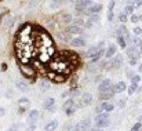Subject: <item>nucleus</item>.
<instances>
[{
  "label": "nucleus",
  "instance_id": "f257e3e1",
  "mask_svg": "<svg viewBox=\"0 0 142 131\" xmlns=\"http://www.w3.org/2000/svg\"><path fill=\"white\" fill-rule=\"evenodd\" d=\"M70 68H72L70 62L63 52H61L60 55L55 57L50 62V69H51V72H55V73H63L68 76L70 73Z\"/></svg>",
  "mask_w": 142,
  "mask_h": 131
},
{
  "label": "nucleus",
  "instance_id": "f03ea898",
  "mask_svg": "<svg viewBox=\"0 0 142 131\" xmlns=\"http://www.w3.org/2000/svg\"><path fill=\"white\" fill-rule=\"evenodd\" d=\"M19 70H21V73L28 77V79H35L36 77V69L33 66H31L29 64H22V62H19Z\"/></svg>",
  "mask_w": 142,
  "mask_h": 131
},
{
  "label": "nucleus",
  "instance_id": "7ed1b4c3",
  "mask_svg": "<svg viewBox=\"0 0 142 131\" xmlns=\"http://www.w3.org/2000/svg\"><path fill=\"white\" fill-rule=\"evenodd\" d=\"M95 124H97V127H101V128L109 127V126H110V120H109V116H108V112L98 113V116L95 117Z\"/></svg>",
  "mask_w": 142,
  "mask_h": 131
},
{
  "label": "nucleus",
  "instance_id": "20e7f679",
  "mask_svg": "<svg viewBox=\"0 0 142 131\" xmlns=\"http://www.w3.org/2000/svg\"><path fill=\"white\" fill-rule=\"evenodd\" d=\"M63 54L68 57V59H69L72 66H77V65H79L80 59H79V55H77V54H75V52H72V51H63Z\"/></svg>",
  "mask_w": 142,
  "mask_h": 131
},
{
  "label": "nucleus",
  "instance_id": "39448f33",
  "mask_svg": "<svg viewBox=\"0 0 142 131\" xmlns=\"http://www.w3.org/2000/svg\"><path fill=\"white\" fill-rule=\"evenodd\" d=\"M91 128V120L90 119H86L83 120V122H80L79 124L75 127V131H88Z\"/></svg>",
  "mask_w": 142,
  "mask_h": 131
},
{
  "label": "nucleus",
  "instance_id": "423d86ee",
  "mask_svg": "<svg viewBox=\"0 0 142 131\" xmlns=\"http://www.w3.org/2000/svg\"><path fill=\"white\" fill-rule=\"evenodd\" d=\"M91 102H92V95L88 94V93H84L81 95V98H80L79 106H80V108H84V106H88Z\"/></svg>",
  "mask_w": 142,
  "mask_h": 131
},
{
  "label": "nucleus",
  "instance_id": "0eeeda50",
  "mask_svg": "<svg viewBox=\"0 0 142 131\" xmlns=\"http://www.w3.org/2000/svg\"><path fill=\"white\" fill-rule=\"evenodd\" d=\"M50 79L54 81V83H65V81H66V75H63V73H55V72H51Z\"/></svg>",
  "mask_w": 142,
  "mask_h": 131
},
{
  "label": "nucleus",
  "instance_id": "6e6552de",
  "mask_svg": "<svg viewBox=\"0 0 142 131\" xmlns=\"http://www.w3.org/2000/svg\"><path fill=\"white\" fill-rule=\"evenodd\" d=\"M91 6V0H76V10L77 11H84L86 7Z\"/></svg>",
  "mask_w": 142,
  "mask_h": 131
},
{
  "label": "nucleus",
  "instance_id": "1a4fd4ad",
  "mask_svg": "<svg viewBox=\"0 0 142 131\" xmlns=\"http://www.w3.org/2000/svg\"><path fill=\"white\" fill-rule=\"evenodd\" d=\"M81 31H83V28L80 25H77V23H75V22L66 28V32L70 33V35H79V33H81Z\"/></svg>",
  "mask_w": 142,
  "mask_h": 131
},
{
  "label": "nucleus",
  "instance_id": "9d476101",
  "mask_svg": "<svg viewBox=\"0 0 142 131\" xmlns=\"http://www.w3.org/2000/svg\"><path fill=\"white\" fill-rule=\"evenodd\" d=\"M116 93H115V88L112 87V88H109V90H106V91H102V93H99V99H102V101H106V99H109V98H112Z\"/></svg>",
  "mask_w": 142,
  "mask_h": 131
},
{
  "label": "nucleus",
  "instance_id": "9b49d317",
  "mask_svg": "<svg viewBox=\"0 0 142 131\" xmlns=\"http://www.w3.org/2000/svg\"><path fill=\"white\" fill-rule=\"evenodd\" d=\"M117 35H119V36H123L127 41H130V40H131V37H130V32H128V29H127L124 25H121L119 29H117Z\"/></svg>",
  "mask_w": 142,
  "mask_h": 131
},
{
  "label": "nucleus",
  "instance_id": "f8f14e48",
  "mask_svg": "<svg viewBox=\"0 0 142 131\" xmlns=\"http://www.w3.org/2000/svg\"><path fill=\"white\" fill-rule=\"evenodd\" d=\"M126 52H127V57H130V59H131V58H137V59H138V58H139V51L137 50L135 46L128 47Z\"/></svg>",
  "mask_w": 142,
  "mask_h": 131
},
{
  "label": "nucleus",
  "instance_id": "ddd939ff",
  "mask_svg": "<svg viewBox=\"0 0 142 131\" xmlns=\"http://www.w3.org/2000/svg\"><path fill=\"white\" fill-rule=\"evenodd\" d=\"M39 119V112L36 109H33L29 112V116H28V124H36V120Z\"/></svg>",
  "mask_w": 142,
  "mask_h": 131
},
{
  "label": "nucleus",
  "instance_id": "4468645a",
  "mask_svg": "<svg viewBox=\"0 0 142 131\" xmlns=\"http://www.w3.org/2000/svg\"><path fill=\"white\" fill-rule=\"evenodd\" d=\"M109 88H112V81H110V79L102 80L101 84H99V87H98L99 93H102V91H106V90H109Z\"/></svg>",
  "mask_w": 142,
  "mask_h": 131
},
{
  "label": "nucleus",
  "instance_id": "2eb2a0df",
  "mask_svg": "<svg viewBox=\"0 0 142 131\" xmlns=\"http://www.w3.org/2000/svg\"><path fill=\"white\" fill-rule=\"evenodd\" d=\"M121 64H123V57H121V55H116L113 58V61L110 62V68H113V69H119V68L121 66Z\"/></svg>",
  "mask_w": 142,
  "mask_h": 131
},
{
  "label": "nucleus",
  "instance_id": "dca6fc26",
  "mask_svg": "<svg viewBox=\"0 0 142 131\" xmlns=\"http://www.w3.org/2000/svg\"><path fill=\"white\" fill-rule=\"evenodd\" d=\"M18 105H19V110L23 112L25 109H28L29 106H31V101H29L28 98H21L18 101Z\"/></svg>",
  "mask_w": 142,
  "mask_h": 131
},
{
  "label": "nucleus",
  "instance_id": "f3484780",
  "mask_svg": "<svg viewBox=\"0 0 142 131\" xmlns=\"http://www.w3.org/2000/svg\"><path fill=\"white\" fill-rule=\"evenodd\" d=\"M15 86H17V88L21 91V93H26V91H29V84L25 83V81H22V80L17 81Z\"/></svg>",
  "mask_w": 142,
  "mask_h": 131
},
{
  "label": "nucleus",
  "instance_id": "a211bd4d",
  "mask_svg": "<svg viewBox=\"0 0 142 131\" xmlns=\"http://www.w3.org/2000/svg\"><path fill=\"white\" fill-rule=\"evenodd\" d=\"M70 46H73V47H84L86 46V40L84 39H81V37H76V39H73V40L70 41Z\"/></svg>",
  "mask_w": 142,
  "mask_h": 131
},
{
  "label": "nucleus",
  "instance_id": "6ab92c4d",
  "mask_svg": "<svg viewBox=\"0 0 142 131\" xmlns=\"http://www.w3.org/2000/svg\"><path fill=\"white\" fill-rule=\"evenodd\" d=\"M113 88H115V93H116V94H120V93H123L127 87H126V83H124V81H119V83H116V84L113 86Z\"/></svg>",
  "mask_w": 142,
  "mask_h": 131
},
{
  "label": "nucleus",
  "instance_id": "aec40b11",
  "mask_svg": "<svg viewBox=\"0 0 142 131\" xmlns=\"http://www.w3.org/2000/svg\"><path fill=\"white\" fill-rule=\"evenodd\" d=\"M57 127H58V122L57 120H51L50 123H47L44 126V130L46 131H54V130H57Z\"/></svg>",
  "mask_w": 142,
  "mask_h": 131
},
{
  "label": "nucleus",
  "instance_id": "412c9836",
  "mask_svg": "<svg viewBox=\"0 0 142 131\" xmlns=\"http://www.w3.org/2000/svg\"><path fill=\"white\" fill-rule=\"evenodd\" d=\"M101 10H102V4H91L88 8V13L90 14H98Z\"/></svg>",
  "mask_w": 142,
  "mask_h": 131
},
{
  "label": "nucleus",
  "instance_id": "4be33fe9",
  "mask_svg": "<svg viewBox=\"0 0 142 131\" xmlns=\"http://www.w3.org/2000/svg\"><path fill=\"white\" fill-rule=\"evenodd\" d=\"M54 104H55V99L54 98H47L44 102H43V108L44 109H51L54 106Z\"/></svg>",
  "mask_w": 142,
  "mask_h": 131
},
{
  "label": "nucleus",
  "instance_id": "5701e85b",
  "mask_svg": "<svg viewBox=\"0 0 142 131\" xmlns=\"http://www.w3.org/2000/svg\"><path fill=\"white\" fill-rule=\"evenodd\" d=\"M116 54V46L115 44H112V46H109V48H108V51H106V54H105V57L109 59V58H112Z\"/></svg>",
  "mask_w": 142,
  "mask_h": 131
},
{
  "label": "nucleus",
  "instance_id": "b1692460",
  "mask_svg": "<svg viewBox=\"0 0 142 131\" xmlns=\"http://www.w3.org/2000/svg\"><path fill=\"white\" fill-rule=\"evenodd\" d=\"M101 106H102V109H104V112H110V110H113V108H115L113 105L106 102V101H104V102L101 104Z\"/></svg>",
  "mask_w": 142,
  "mask_h": 131
},
{
  "label": "nucleus",
  "instance_id": "393cba45",
  "mask_svg": "<svg viewBox=\"0 0 142 131\" xmlns=\"http://www.w3.org/2000/svg\"><path fill=\"white\" fill-rule=\"evenodd\" d=\"M117 44H119L121 48H126L127 47V40L123 36H117Z\"/></svg>",
  "mask_w": 142,
  "mask_h": 131
},
{
  "label": "nucleus",
  "instance_id": "a878e982",
  "mask_svg": "<svg viewBox=\"0 0 142 131\" xmlns=\"http://www.w3.org/2000/svg\"><path fill=\"white\" fill-rule=\"evenodd\" d=\"M73 106H75V101L73 99H68L65 104H63V110H68V109H70V108H73Z\"/></svg>",
  "mask_w": 142,
  "mask_h": 131
},
{
  "label": "nucleus",
  "instance_id": "bb28decb",
  "mask_svg": "<svg viewBox=\"0 0 142 131\" xmlns=\"http://www.w3.org/2000/svg\"><path fill=\"white\" fill-rule=\"evenodd\" d=\"M134 11V4H127V6L124 7V13L128 15V14H133Z\"/></svg>",
  "mask_w": 142,
  "mask_h": 131
},
{
  "label": "nucleus",
  "instance_id": "cd10ccee",
  "mask_svg": "<svg viewBox=\"0 0 142 131\" xmlns=\"http://www.w3.org/2000/svg\"><path fill=\"white\" fill-rule=\"evenodd\" d=\"M137 90H138V84H134V83H131V86L128 87V94L130 95H133L134 93H135V91Z\"/></svg>",
  "mask_w": 142,
  "mask_h": 131
},
{
  "label": "nucleus",
  "instance_id": "c85d7f7f",
  "mask_svg": "<svg viewBox=\"0 0 142 131\" xmlns=\"http://www.w3.org/2000/svg\"><path fill=\"white\" fill-rule=\"evenodd\" d=\"M62 21H63V23H70L72 15H70V14H63V15H62Z\"/></svg>",
  "mask_w": 142,
  "mask_h": 131
},
{
  "label": "nucleus",
  "instance_id": "c756f323",
  "mask_svg": "<svg viewBox=\"0 0 142 131\" xmlns=\"http://www.w3.org/2000/svg\"><path fill=\"white\" fill-rule=\"evenodd\" d=\"M139 80H141V77H139L138 75H135V76L131 77V83H134V84H138V83H139Z\"/></svg>",
  "mask_w": 142,
  "mask_h": 131
},
{
  "label": "nucleus",
  "instance_id": "7c9ffc66",
  "mask_svg": "<svg viewBox=\"0 0 142 131\" xmlns=\"http://www.w3.org/2000/svg\"><path fill=\"white\" fill-rule=\"evenodd\" d=\"M134 35H137V36H142V28L135 26V28H134Z\"/></svg>",
  "mask_w": 142,
  "mask_h": 131
},
{
  "label": "nucleus",
  "instance_id": "2f4dec72",
  "mask_svg": "<svg viewBox=\"0 0 142 131\" xmlns=\"http://www.w3.org/2000/svg\"><path fill=\"white\" fill-rule=\"evenodd\" d=\"M119 21H120L121 23H126V21H127V14H126V13L120 14V17H119Z\"/></svg>",
  "mask_w": 142,
  "mask_h": 131
},
{
  "label": "nucleus",
  "instance_id": "473e14b6",
  "mask_svg": "<svg viewBox=\"0 0 142 131\" xmlns=\"http://www.w3.org/2000/svg\"><path fill=\"white\" fill-rule=\"evenodd\" d=\"M133 43H134V46H142V41H141V39L139 37H134L133 39Z\"/></svg>",
  "mask_w": 142,
  "mask_h": 131
},
{
  "label": "nucleus",
  "instance_id": "72a5a7b5",
  "mask_svg": "<svg viewBox=\"0 0 142 131\" xmlns=\"http://www.w3.org/2000/svg\"><path fill=\"white\" fill-rule=\"evenodd\" d=\"M75 110H76V108H75V106H73V108H70V109L65 110V113H66V116H72L73 113H75Z\"/></svg>",
  "mask_w": 142,
  "mask_h": 131
},
{
  "label": "nucleus",
  "instance_id": "f704fd0d",
  "mask_svg": "<svg viewBox=\"0 0 142 131\" xmlns=\"http://www.w3.org/2000/svg\"><path fill=\"white\" fill-rule=\"evenodd\" d=\"M138 21H139V17L135 15V14H133V15H131V22H133V23H137Z\"/></svg>",
  "mask_w": 142,
  "mask_h": 131
},
{
  "label": "nucleus",
  "instance_id": "c9c22d12",
  "mask_svg": "<svg viewBox=\"0 0 142 131\" xmlns=\"http://www.w3.org/2000/svg\"><path fill=\"white\" fill-rule=\"evenodd\" d=\"M113 7H115V0L109 2V6H108V11H113Z\"/></svg>",
  "mask_w": 142,
  "mask_h": 131
},
{
  "label": "nucleus",
  "instance_id": "e433bc0d",
  "mask_svg": "<svg viewBox=\"0 0 142 131\" xmlns=\"http://www.w3.org/2000/svg\"><path fill=\"white\" fill-rule=\"evenodd\" d=\"M139 128H141V123H137L135 126H133L131 131H139Z\"/></svg>",
  "mask_w": 142,
  "mask_h": 131
},
{
  "label": "nucleus",
  "instance_id": "4c0bfd02",
  "mask_svg": "<svg viewBox=\"0 0 142 131\" xmlns=\"http://www.w3.org/2000/svg\"><path fill=\"white\" fill-rule=\"evenodd\" d=\"M35 130H36V124H29L26 128V131H35Z\"/></svg>",
  "mask_w": 142,
  "mask_h": 131
},
{
  "label": "nucleus",
  "instance_id": "58836bf2",
  "mask_svg": "<svg viewBox=\"0 0 142 131\" xmlns=\"http://www.w3.org/2000/svg\"><path fill=\"white\" fill-rule=\"evenodd\" d=\"M141 6H142V2H141V0H135L134 7H137V8H138V7H141Z\"/></svg>",
  "mask_w": 142,
  "mask_h": 131
},
{
  "label": "nucleus",
  "instance_id": "ea45409f",
  "mask_svg": "<svg viewBox=\"0 0 142 131\" xmlns=\"http://www.w3.org/2000/svg\"><path fill=\"white\" fill-rule=\"evenodd\" d=\"M8 131H18V126H17V124H14V126H11V127L8 128Z\"/></svg>",
  "mask_w": 142,
  "mask_h": 131
},
{
  "label": "nucleus",
  "instance_id": "a19ab883",
  "mask_svg": "<svg viewBox=\"0 0 142 131\" xmlns=\"http://www.w3.org/2000/svg\"><path fill=\"white\" fill-rule=\"evenodd\" d=\"M88 131H104V128H101V127H91Z\"/></svg>",
  "mask_w": 142,
  "mask_h": 131
},
{
  "label": "nucleus",
  "instance_id": "79ce46f5",
  "mask_svg": "<svg viewBox=\"0 0 142 131\" xmlns=\"http://www.w3.org/2000/svg\"><path fill=\"white\" fill-rule=\"evenodd\" d=\"M65 130L66 131H73V130H75V127H73L72 124H69V126H65Z\"/></svg>",
  "mask_w": 142,
  "mask_h": 131
},
{
  "label": "nucleus",
  "instance_id": "37998d69",
  "mask_svg": "<svg viewBox=\"0 0 142 131\" xmlns=\"http://www.w3.org/2000/svg\"><path fill=\"white\" fill-rule=\"evenodd\" d=\"M4 115H6V109H4V108H0V117H3Z\"/></svg>",
  "mask_w": 142,
  "mask_h": 131
},
{
  "label": "nucleus",
  "instance_id": "c03bdc74",
  "mask_svg": "<svg viewBox=\"0 0 142 131\" xmlns=\"http://www.w3.org/2000/svg\"><path fill=\"white\" fill-rule=\"evenodd\" d=\"M0 69H2L3 72L7 70V64H2V65H0Z\"/></svg>",
  "mask_w": 142,
  "mask_h": 131
},
{
  "label": "nucleus",
  "instance_id": "a18cd8bd",
  "mask_svg": "<svg viewBox=\"0 0 142 131\" xmlns=\"http://www.w3.org/2000/svg\"><path fill=\"white\" fill-rule=\"evenodd\" d=\"M137 64V58H131L130 59V65H135Z\"/></svg>",
  "mask_w": 142,
  "mask_h": 131
},
{
  "label": "nucleus",
  "instance_id": "49530a36",
  "mask_svg": "<svg viewBox=\"0 0 142 131\" xmlns=\"http://www.w3.org/2000/svg\"><path fill=\"white\" fill-rule=\"evenodd\" d=\"M97 112H98V113L104 112V109H102V106H101V105H99V106H97Z\"/></svg>",
  "mask_w": 142,
  "mask_h": 131
},
{
  "label": "nucleus",
  "instance_id": "de8ad7c7",
  "mask_svg": "<svg viewBox=\"0 0 142 131\" xmlns=\"http://www.w3.org/2000/svg\"><path fill=\"white\" fill-rule=\"evenodd\" d=\"M119 105H120V108H123V106L126 105V101H124V99H121V101H120V104H119Z\"/></svg>",
  "mask_w": 142,
  "mask_h": 131
},
{
  "label": "nucleus",
  "instance_id": "09e8293b",
  "mask_svg": "<svg viewBox=\"0 0 142 131\" xmlns=\"http://www.w3.org/2000/svg\"><path fill=\"white\" fill-rule=\"evenodd\" d=\"M139 72H141V73H142V64L139 65Z\"/></svg>",
  "mask_w": 142,
  "mask_h": 131
},
{
  "label": "nucleus",
  "instance_id": "8fccbe9b",
  "mask_svg": "<svg viewBox=\"0 0 142 131\" xmlns=\"http://www.w3.org/2000/svg\"><path fill=\"white\" fill-rule=\"evenodd\" d=\"M51 2H57V0H51Z\"/></svg>",
  "mask_w": 142,
  "mask_h": 131
},
{
  "label": "nucleus",
  "instance_id": "3c124183",
  "mask_svg": "<svg viewBox=\"0 0 142 131\" xmlns=\"http://www.w3.org/2000/svg\"><path fill=\"white\" fill-rule=\"evenodd\" d=\"M0 21H2V15H0Z\"/></svg>",
  "mask_w": 142,
  "mask_h": 131
},
{
  "label": "nucleus",
  "instance_id": "603ef678",
  "mask_svg": "<svg viewBox=\"0 0 142 131\" xmlns=\"http://www.w3.org/2000/svg\"><path fill=\"white\" fill-rule=\"evenodd\" d=\"M141 51H142V47H141Z\"/></svg>",
  "mask_w": 142,
  "mask_h": 131
}]
</instances>
